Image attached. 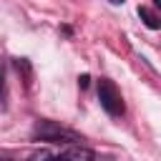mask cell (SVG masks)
I'll list each match as a JSON object with an SVG mask.
<instances>
[{
	"label": "cell",
	"instance_id": "8992f818",
	"mask_svg": "<svg viewBox=\"0 0 161 161\" xmlns=\"http://www.w3.org/2000/svg\"><path fill=\"white\" fill-rule=\"evenodd\" d=\"M78 83H80V86L86 88V86H88V75H80V78H78Z\"/></svg>",
	"mask_w": 161,
	"mask_h": 161
},
{
	"label": "cell",
	"instance_id": "ba28073f",
	"mask_svg": "<svg viewBox=\"0 0 161 161\" xmlns=\"http://www.w3.org/2000/svg\"><path fill=\"white\" fill-rule=\"evenodd\" d=\"M111 3H123V0H111Z\"/></svg>",
	"mask_w": 161,
	"mask_h": 161
},
{
	"label": "cell",
	"instance_id": "5b68a950",
	"mask_svg": "<svg viewBox=\"0 0 161 161\" xmlns=\"http://www.w3.org/2000/svg\"><path fill=\"white\" fill-rule=\"evenodd\" d=\"M30 161H55V156H53L48 148H40V151H35V153L30 156Z\"/></svg>",
	"mask_w": 161,
	"mask_h": 161
},
{
	"label": "cell",
	"instance_id": "9c48e42d",
	"mask_svg": "<svg viewBox=\"0 0 161 161\" xmlns=\"http://www.w3.org/2000/svg\"><path fill=\"white\" fill-rule=\"evenodd\" d=\"M0 161H10V158H0Z\"/></svg>",
	"mask_w": 161,
	"mask_h": 161
},
{
	"label": "cell",
	"instance_id": "277c9868",
	"mask_svg": "<svg viewBox=\"0 0 161 161\" xmlns=\"http://www.w3.org/2000/svg\"><path fill=\"white\" fill-rule=\"evenodd\" d=\"M138 15L143 18V23H146L151 30H156V28H158V20H156V15H153V13H148L146 8H138Z\"/></svg>",
	"mask_w": 161,
	"mask_h": 161
},
{
	"label": "cell",
	"instance_id": "7a4b0ae2",
	"mask_svg": "<svg viewBox=\"0 0 161 161\" xmlns=\"http://www.w3.org/2000/svg\"><path fill=\"white\" fill-rule=\"evenodd\" d=\"M98 101L106 108V113H111V116L123 113V98H121L118 88L113 86V80H108V78H101V83H98Z\"/></svg>",
	"mask_w": 161,
	"mask_h": 161
},
{
	"label": "cell",
	"instance_id": "3957f363",
	"mask_svg": "<svg viewBox=\"0 0 161 161\" xmlns=\"http://www.w3.org/2000/svg\"><path fill=\"white\" fill-rule=\"evenodd\" d=\"M55 161H93V151L86 146H70L60 156H55Z\"/></svg>",
	"mask_w": 161,
	"mask_h": 161
},
{
	"label": "cell",
	"instance_id": "6da1fadb",
	"mask_svg": "<svg viewBox=\"0 0 161 161\" xmlns=\"http://www.w3.org/2000/svg\"><path fill=\"white\" fill-rule=\"evenodd\" d=\"M33 136L40 138V141H50V143H75V141H80L78 133H73V131H68V128H63L53 121H40L35 126Z\"/></svg>",
	"mask_w": 161,
	"mask_h": 161
},
{
	"label": "cell",
	"instance_id": "52a82bcc",
	"mask_svg": "<svg viewBox=\"0 0 161 161\" xmlns=\"http://www.w3.org/2000/svg\"><path fill=\"white\" fill-rule=\"evenodd\" d=\"M0 93H3V70H0Z\"/></svg>",
	"mask_w": 161,
	"mask_h": 161
}]
</instances>
